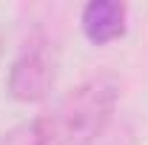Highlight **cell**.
<instances>
[{
  "instance_id": "1",
  "label": "cell",
  "mask_w": 148,
  "mask_h": 145,
  "mask_svg": "<svg viewBox=\"0 0 148 145\" xmlns=\"http://www.w3.org/2000/svg\"><path fill=\"white\" fill-rule=\"evenodd\" d=\"M117 100L120 83L108 74L80 83L34 120L37 145H94L108 128Z\"/></svg>"
},
{
  "instance_id": "2",
  "label": "cell",
  "mask_w": 148,
  "mask_h": 145,
  "mask_svg": "<svg viewBox=\"0 0 148 145\" xmlns=\"http://www.w3.org/2000/svg\"><path fill=\"white\" fill-rule=\"evenodd\" d=\"M54 85V66L43 49H26L9 68V94L17 103H40Z\"/></svg>"
},
{
  "instance_id": "3",
  "label": "cell",
  "mask_w": 148,
  "mask_h": 145,
  "mask_svg": "<svg viewBox=\"0 0 148 145\" xmlns=\"http://www.w3.org/2000/svg\"><path fill=\"white\" fill-rule=\"evenodd\" d=\"M125 17H128L125 3H120V0H91L80 14V26H83V34L88 43L106 46V43H114L125 34Z\"/></svg>"
},
{
  "instance_id": "4",
  "label": "cell",
  "mask_w": 148,
  "mask_h": 145,
  "mask_svg": "<svg viewBox=\"0 0 148 145\" xmlns=\"http://www.w3.org/2000/svg\"><path fill=\"white\" fill-rule=\"evenodd\" d=\"M0 145H37L34 120H32V122H20V125H14L12 131H6V134L0 137Z\"/></svg>"
},
{
  "instance_id": "5",
  "label": "cell",
  "mask_w": 148,
  "mask_h": 145,
  "mask_svg": "<svg viewBox=\"0 0 148 145\" xmlns=\"http://www.w3.org/2000/svg\"><path fill=\"white\" fill-rule=\"evenodd\" d=\"M0 51H3V46H0Z\"/></svg>"
}]
</instances>
